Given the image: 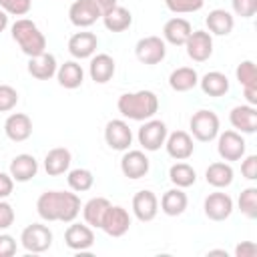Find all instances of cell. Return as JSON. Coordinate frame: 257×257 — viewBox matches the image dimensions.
Masks as SVG:
<instances>
[{
    "label": "cell",
    "instance_id": "22",
    "mask_svg": "<svg viewBox=\"0 0 257 257\" xmlns=\"http://www.w3.org/2000/svg\"><path fill=\"white\" fill-rule=\"evenodd\" d=\"M10 177L16 181V183H26L30 179L36 177L38 173V161L28 155V153H22V155H16L12 161H10Z\"/></svg>",
    "mask_w": 257,
    "mask_h": 257
},
{
    "label": "cell",
    "instance_id": "26",
    "mask_svg": "<svg viewBox=\"0 0 257 257\" xmlns=\"http://www.w3.org/2000/svg\"><path fill=\"white\" fill-rule=\"evenodd\" d=\"M205 24L209 28V34H217V36H227L231 34L233 26H235V18L231 12L223 10V8H215L207 14Z\"/></svg>",
    "mask_w": 257,
    "mask_h": 257
},
{
    "label": "cell",
    "instance_id": "30",
    "mask_svg": "<svg viewBox=\"0 0 257 257\" xmlns=\"http://www.w3.org/2000/svg\"><path fill=\"white\" fill-rule=\"evenodd\" d=\"M199 84H201V90L213 98H219L229 92V78L219 70H211L203 74V78H199Z\"/></svg>",
    "mask_w": 257,
    "mask_h": 257
},
{
    "label": "cell",
    "instance_id": "15",
    "mask_svg": "<svg viewBox=\"0 0 257 257\" xmlns=\"http://www.w3.org/2000/svg\"><path fill=\"white\" fill-rule=\"evenodd\" d=\"M149 157L143 151H124L122 159H120V171L126 179H143L149 173Z\"/></svg>",
    "mask_w": 257,
    "mask_h": 257
},
{
    "label": "cell",
    "instance_id": "31",
    "mask_svg": "<svg viewBox=\"0 0 257 257\" xmlns=\"http://www.w3.org/2000/svg\"><path fill=\"white\" fill-rule=\"evenodd\" d=\"M197 84H199V74L191 66H179L169 76V86L175 92H187V90L195 88Z\"/></svg>",
    "mask_w": 257,
    "mask_h": 257
},
{
    "label": "cell",
    "instance_id": "2",
    "mask_svg": "<svg viewBox=\"0 0 257 257\" xmlns=\"http://www.w3.org/2000/svg\"><path fill=\"white\" fill-rule=\"evenodd\" d=\"M116 108L124 118L131 120H149L159 110V98L153 90L124 92L116 100Z\"/></svg>",
    "mask_w": 257,
    "mask_h": 257
},
{
    "label": "cell",
    "instance_id": "47",
    "mask_svg": "<svg viewBox=\"0 0 257 257\" xmlns=\"http://www.w3.org/2000/svg\"><path fill=\"white\" fill-rule=\"evenodd\" d=\"M243 94H245L247 104H251V106L257 104V86H243Z\"/></svg>",
    "mask_w": 257,
    "mask_h": 257
},
{
    "label": "cell",
    "instance_id": "44",
    "mask_svg": "<svg viewBox=\"0 0 257 257\" xmlns=\"http://www.w3.org/2000/svg\"><path fill=\"white\" fill-rule=\"evenodd\" d=\"M16 253V239L12 235H0V257H12Z\"/></svg>",
    "mask_w": 257,
    "mask_h": 257
},
{
    "label": "cell",
    "instance_id": "21",
    "mask_svg": "<svg viewBox=\"0 0 257 257\" xmlns=\"http://www.w3.org/2000/svg\"><path fill=\"white\" fill-rule=\"evenodd\" d=\"M96 46H98V38L92 32H74L68 38V52L78 60L90 58L96 52Z\"/></svg>",
    "mask_w": 257,
    "mask_h": 257
},
{
    "label": "cell",
    "instance_id": "36",
    "mask_svg": "<svg viewBox=\"0 0 257 257\" xmlns=\"http://www.w3.org/2000/svg\"><path fill=\"white\" fill-rule=\"evenodd\" d=\"M239 211L249 219L257 217V189L255 187H247V189L241 191V195H239Z\"/></svg>",
    "mask_w": 257,
    "mask_h": 257
},
{
    "label": "cell",
    "instance_id": "33",
    "mask_svg": "<svg viewBox=\"0 0 257 257\" xmlns=\"http://www.w3.org/2000/svg\"><path fill=\"white\" fill-rule=\"evenodd\" d=\"M205 179L211 187L215 189H225L233 183V169L229 163H223V161H217V163H211L205 171Z\"/></svg>",
    "mask_w": 257,
    "mask_h": 257
},
{
    "label": "cell",
    "instance_id": "49",
    "mask_svg": "<svg viewBox=\"0 0 257 257\" xmlns=\"http://www.w3.org/2000/svg\"><path fill=\"white\" fill-rule=\"evenodd\" d=\"M6 26H8V14L0 8V32H4V30H6Z\"/></svg>",
    "mask_w": 257,
    "mask_h": 257
},
{
    "label": "cell",
    "instance_id": "38",
    "mask_svg": "<svg viewBox=\"0 0 257 257\" xmlns=\"http://www.w3.org/2000/svg\"><path fill=\"white\" fill-rule=\"evenodd\" d=\"M165 4L175 14H189L199 12L205 6V0H165Z\"/></svg>",
    "mask_w": 257,
    "mask_h": 257
},
{
    "label": "cell",
    "instance_id": "27",
    "mask_svg": "<svg viewBox=\"0 0 257 257\" xmlns=\"http://www.w3.org/2000/svg\"><path fill=\"white\" fill-rule=\"evenodd\" d=\"M114 60L112 56L108 54H96L90 58V66H88V72H90V78L96 82V84H104L108 82L112 76H114Z\"/></svg>",
    "mask_w": 257,
    "mask_h": 257
},
{
    "label": "cell",
    "instance_id": "29",
    "mask_svg": "<svg viewBox=\"0 0 257 257\" xmlns=\"http://www.w3.org/2000/svg\"><path fill=\"white\" fill-rule=\"evenodd\" d=\"M56 78H58V84L72 90V88H78L84 80V70L82 66L76 62V60H66L64 64L58 66L56 70Z\"/></svg>",
    "mask_w": 257,
    "mask_h": 257
},
{
    "label": "cell",
    "instance_id": "32",
    "mask_svg": "<svg viewBox=\"0 0 257 257\" xmlns=\"http://www.w3.org/2000/svg\"><path fill=\"white\" fill-rule=\"evenodd\" d=\"M108 207H110V201H108V199H104V197H92V199L86 201L84 207H82L84 223L90 225V227H98V229H100L102 219H104Z\"/></svg>",
    "mask_w": 257,
    "mask_h": 257
},
{
    "label": "cell",
    "instance_id": "23",
    "mask_svg": "<svg viewBox=\"0 0 257 257\" xmlns=\"http://www.w3.org/2000/svg\"><path fill=\"white\" fill-rule=\"evenodd\" d=\"M70 163H72V155L68 149L64 147H56V149H50L44 157V171L48 177H58V175H64L68 169H70Z\"/></svg>",
    "mask_w": 257,
    "mask_h": 257
},
{
    "label": "cell",
    "instance_id": "42",
    "mask_svg": "<svg viewBox=\"0 0 257 257\" xmlns=\"http://www.w3.org/2000/svg\"><path fill=\"white\" fill-rule=\"evenodd\" d=\"M14 219H16V215H14L12 205H10L8 201L0 199V231H2V229H8V227L14 223Z\"/></svg>",
    "mask_w": 257,
    "mask_h": 257
},
{
    "label": "cell",
    "instance_id": "35",
    "mask_svg": "<svg viewBox=\"0 0 257 257\" xmlns=\"http://www.w3.org/2000/svg\"><path fill=\"white\" fill-rule=\"evenodd\" d=\"M66 181H68V187H70L74 193H84V191H88V189L92 187L94 177H92V173H90L88 169H80V167H78V169L68 171Z\"/></svg>",
    "mask_w": 257,
    "mask_h": 257
},
{
    "label": "cell",
    "instance_id": "10",
    "mask_svg": "<svg viewBox=\"0 0 257 257\" xmlns=\"http://www.w3.org/2000/svg\"><path fill=\"white\" fill-rule=\"evenodd\" d=\"M104 141L112 151H126L133 143V131L120 118L108 120L104 126Z\"/></svg>",
    "mask_w": 257,
    "mask_h": 257
},
{
    "label": "cell",
    "instance_id": "40",
    "mask_svg": "<svg viewBox=\"0 0 257 257\" xmlns=\"http://www.w3.org/2000/svg\"><path fill=\"white\" fill-rule=\"evenodd\" d=\"M18 104V92L10 84H0V112H8Z\"/></svg>",
    "mask_w": 257,
    "mask_h": 257
},
{
    "label": "cell",
    "instance_id": "45",
    "mask_svg": "<svg viewBox=\"0 0 257 257\" xmlns=\"http://www.w3.org/2000/svg\"><path fill=\"white\" fill-rule=\"evenodd\" d=\"M257 255V245L253 241H241L235 247V257H255Z\"/></svg>",
    "mask_w": 257,
    "mask_h": 257
},
{
    "label": "cell",
    "instance_id": "37",
    "mask_svg": "<svg viewBox=\"0 0 257 257\" xmlns=\"http://www.w3.org/2000/svg\"><path fill=\"white\" fill-rule=\"evenodd\" d=\"M235 76H237V80H239L241 86H257L255 62H253V60H243V62L235 68Z\"/></svg>",
    "mask_w": 257,
    "mask_h": 257
},
{
    "label": "cell",
    "instance_id": "14",
    "mask_svg": "<svg viewBox=\"0 0 257 257\" xmlns=\"http://www.w3.org/2000/svg\"><path fill=\"white\" fill-rule=\"evenodd\" d=\"M64 243L68 249L72 251H86L92 247L94 243V233L90 229V225L84 223H70L68 229L64 231Z\"/></svg>",
    "mask_w": 257,
    "mask_h": 257
},
{
    "label": "cell",
    "instance_id": "39",
    "mask_svg": "<svg viewBox=\"0 0 257 257\" xmlns=\"http://www.w3.org/2000/svg\"><path fill=\"white\" fill-rule=\"evenodd\" d=\"M0 8L12 16H24L32 8V0H0Z\"/></svg>",
    "mask_w": 257,
    "mask_h": 257
},
{
    "label": "cell",
    "instance_id": "19",
    "mask_svg": "<svg viewBox=\"0 0 257 257\" xmlns=\"http://www.w3.org/2000/svg\"><path fill=\"white\" fill-rule=\"evenodd\" d=\"M4 133L14 143H24L32 135V120L24 112H12L4 122Z\"/></svg>",
    "mask_w": 257,
    "mask_h": 257
},
{
    "label": "cell",
    "instance_id": "9",
    "mask_svg": "<svg viewBox=\"0 0 257 257\" xmlns=\"http://www.w3.org/2000/svg\"><path fill=\"white\" fill-rule=\"evenodd\" d=\"M187 54L195 62H205L213 54V36L205 30H193L185 42Z\"/></svg>",
    "mask_w": 257,
    "mask_h": 257
},
{
    "label": "cell",
    "instance_id": "43",
    "mask_svg": "<svg viewBox=\"0 0 257 257\" xmlns=\"http://www.w3.org/2000/svg\"><path fill=\"white\" fill-rule=\"evenodd\" d=\"M241 175L249 181H255L257 179V155H249L243 159L241 163Z\"/></svg>",
    "mask_w": 257,
    "mask_h": 257
},
{
    "label": "cell",
    "instance_id": "24",
    "mask_svg": "<svg viewBox=\"0 0 257 257\" xmlns=\"http://www.w3.org/2000/svg\"><path fill=\"white\" fill-rule=\"evenodd\" d=\"M56 70H58V64H56L54 54H50V52H42L28 60V72L36 80H48V78L56 76Z\"/></svg>",
    "mask_w": 257,
    "mask_h": 257
},
{
    "label": "cell",
    "instance_id": "5",
    "mask_svg": "<svg viewBox=\"0 0 257 257\" xmlns=\"http://www.w3.org/2000/svg\"><path fill=\"white\" fill-rule=\"evenodd\" d=\"M20 243L28 253H44L52 245V231L42 223H32L22 229Z\"/></svg>",
    "mask_w": 257,
    "mask_h": 257
},
{
    "label": "cell",
    "instance_id": "28",
    "mask_svg": "<svg viewBox=\"0 0 257 257\" xmlns=\"http://www.w3.org/2000/svg\"><path fill=\"white\" fill-rule=\"evenodd\" d=\"M187 203H189L187 193H183V189L175 187V189H169V191L163 193V197H161V211L165 215H169V217H179V215L185 213Z\"/></svg>",
    "mask_w": 257,
    "mask_h": 257
},
{
    "label": "cell",
    "instance_id": "16",
    "mask_svg": "<svg viewBox=\"0 0 257 257\" xmlns=\"http://www.w3.org/2000/svg\"><path fill=\"white\" fill-rule=\"evenodd\" d=\"M165 149L169 153V157H173L175 161H187L193 151H195V145H193V139L189 133L185 131H175L171 135H167L165 139Z\"/></svg>",
    "mask_w": 257,
    "mask_h": 257
},
{
    "label": "cell",
    "instance_id": "46",
    "mask_svg": "<svg viewBox=\"0 0 257 257\" xmlns=\"http://www.w3.org/2000/svg\"><path fill=\"white\" fill-rule=\"evenodd\" d=\"M12 189H14V179L10 177V173H0V199L10 197Z\"/></svg>",
    "mask_w": 257,
    "mask_h": 257
},
{
    "label": "cell",
    "instance_id": "3",
    "mask_svg": "<svg viewBox=\"0 0 257 257\" xmlns=\"http://www.w3.org/2000/svg\"><path fill=\"white\" fill-rule=\"evenodd\" d=\"M12 38L14 42L20 46V50L32 58V56H38L42 52H46V38L44 34L40 32V28L28 20V18H18L14 24H12Z\"/></svg>",
    "mask_w": 257,
    "mask_h": 257
},
{
    "label": "cell",
    "instance_id": "4",
    "mask_svg": "<svg viewBox=\"0 0 257 257\" xmlns=\"http://www.w3.org/2000/svg\"><path fill=\"white\" fill-rule=\"evenodd\" d=\"M189 126H191V135L201 141V143H211L213 139H217L219 135V116L213 112V110H207V108H201L197 110L191 120H189Z\"/></svg>",
    "mask_w": 257,
    "mask_h": 257
},
{
    "label": "cell",
    "instance_id": "20",
    "mask_svg": "<svg viewBox=\"0 0 257 257\" xmlns=\"http://www.w3.org/2000/svg\"><path fill=\"white\" fill-rule=\"evenodd\" d=\"M191 32H193L191 22L185 20V18L175 16V18L167 20L165 26H163V40L173 44V46H185V42L191 36Z\"/></svg>",
    "mask_w": 257,
    "mask_h": 257
},
{
    "label": "cell",
    "instance_id": "11",
    "mask_svg": "<svg viewBox=\"0 0 257 257\" xmlns=\"http://www.w3.org/2000/svg\"><path fill=\"white\" fill-rule=\"evenodd\" d=\"M128 227H131L128 211L124 207H120V205H110L106 215H104V219H102L100 229L110 237H122L128 231Z\"/></svg>",
    "mask_w": 257,
    "mask_h": 257
},
{
    "label": "cell",
    "instance_id": "34",
    "mask_svg": "<svg viewBox=\"0 0 257 257\" xmlns=\"http://www.w3.org/2000/svg\"><path fill=\"white\" fill-rule=\"evenodd\" d=\"M169 179H171V183H173L175 187L187 189V187L195 185L197 173H195V169H193L191 165H187V163H175V165L169 169Z\"/></svg>",
    "mask_w": 257,
    "mask_h": 257
},
{
    "label": "cell",
    "instance_id": "50",
    "mask_svg": "<svg viewBox=\"0 0 257 257\" xmlns=\"http://www.w3.org/2000/svg\"><path fill=\"white\" fill-rule=\"evenodd\" d=\"M209 255H223V257H227V251H223V249H213V251H209Z\"/></svg>",
    "mask_w": 257,
    "mask_h": 257
},
{
    "label": "cell",
    "instance_id": "12",
    "mask_svg": "<svg viewBox=\"0 0 257 257\" xmlns=\"http://www.w3.org/2000/svg\"><path fill=\"white\" fill-rule=\"evenodd\" d=\"M100 16H102V12L98 10V6L92 0H74L68 8V18L78 28L92 26Z\"/></svg>",
    "mask_w": 257,
    "mask_h": 257
},
{
    "label": "cell",
    "instance_id": "25",
    "mask_svg": "<svg viewBox=\"0 0 257 257\" xmlns=\"http://www.w3.org/2000/svg\"><path fill=\"white\" fill-rule=\"evenodd\" d=\"M102 24H104V28L106 30H110V32H124L131 24H133V14H131V10L128 8H124V6H112L110 10H106V12H102Z\"/></svg>",
    "mask_w": 257,
    "mask_h": 257
},
{
    "label": "cell",
    "instance_id": "48",
    "mask_svg": "<svg viewBox=\"0 0 257 257\" xmlns=\"http://www.w3.org/2000/svg\"><path fill=\"white\" fill-rule=\"evenodd\" d=\"M92 2L98 6L100 12H106V10H110L112 6H116V0H92Z\"/></svg>",
    "mask_w": 257,
    "mask_h": 257
},
{
    "label": "cell",
    "instance_id": "1",
    "mask_svg": "<svg viewBox=\"0 0 257 257\" xmlns=\"http://www.w3.org/2000/svg\"><path fill=\"white\" fill-rule=\"evenodd\" d=\"M36 211L44 221L72 223L80 213V199L68 191H44L36 201Z\"/></svg>",
    "mask_w": 257,
    "mask_h": 257
},
{
    "label": "cell",
    "instance_id": "7",
    "mask_svg": "<svg viewBox=\"0 0 257 257\" xmlns=\"http://www.w3.org/2000/svg\"><path fill=\"white\" fill-rule=\"evenodd\" d=\"M135 54L143 64H159L167 54V44L161 36H145L137 42Z\"/></svg>",
    "mask_w": 257,
    "mask_h": 257
},
{
    "label": "cell",
    "instance_id": "13",
    "mask_svg": "<svg viewBox=\"0 0 257 257\" xmlns=\"http://www.w3.org/2000/svg\"><path fill=\"white\" fill-rule=\"evenodd\" d=\"M203 209H205V215L211 219V221H225L231 217L233 213V199L227 195V193H209L205 197V203H203Z\"/></svg>",
    "mask_w": 257,
    "mask_h": 257
},
{
    "label": "cell",
    "instance_id": "8",
    "mask_svg": "<svg viewBox=\"0 0 257 257\" xmlns=\"http://www.w3.org/2000/svg\"><path fill=\"white\" fill-rule=\"evenodd\" d=\"M217 153L223 161H239L245 155V139L237 131H225L217 135Z\"/></svg>",
    "mask_w": 257,
    "mask_h": 257
},
{
    "label": "cell",
    "instance_id": "18",
    "mask_svg": "<svg viewBox=\"0 0 257 257\" xmlns=\"http://www.w3.org/2000/svg\"><path fill=\"white\" fill-rule=\"evenodd\" d=\"M229 120H231L233 128H237L239 133L253 135L257 131V108L251 104L233 106L229 112Z\"/></svg>",
    "mask_w": 257,
    "mask_h": 257
},
{
    "label": "cell",
    "instance_id": "6",
    "mask_svg": "<svg viewBox=\"0 0 257 257\" xmlns=\"http://www.w3.org/2000/svg\"><path fill=\"white\" fill-rule=\"evenodd\" d=\"M167 135H169V133H167V124H165L163 120H159V118H149V120H145V124L139 128L137 139H139V145H141L145 151L155 153V151H159V149L165 145Z\"/></svg>",
    "mask_w": 257,
    "mask_h": 257
},
{
    "label": "cell",
    "instance_id": "17",
    "mask_svg": "<svg viewBox=\"0 0 257 257\" xmlns=\"http://www.w3.org/2000/svg\"><path fill=\"white\" fill-rule=\"evenodd\" d=\"M157 211H159V199L153 191L143 189L133 197V213L139 221L143 223L153 221L157 217Z\"/></svg>",
    "mask_w": 257,
    "mask_h": 257
},
{
    "label": "cell",
    "instance_id": "41",
    "mask_svg": "<svg viewBox=\"0 0 257 257\" xmlns=\"http://www.w3.org/2000/svg\"><path fill=\"white\" fill-rule=\"evenodd\" d=\"M233 12L241 18H251L257 12V0H231Z\"/></svg>",
    "mask_w": 257,
    "mask_h": 257
}]
</instances>
